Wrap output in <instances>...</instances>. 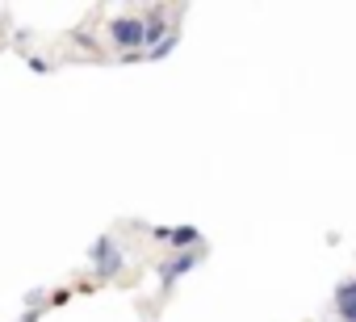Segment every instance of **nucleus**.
Here are the masks:
<instances>
[{
  "label": "nucleus",
  "mask_w": 356,
  "mask_h": 322,
  "mask_svg": "<svg viewBox=\"0 0 356 322\" xmlns=\"http://www.w3.org/2000/svg\"><path fill=\"white\" fill-rule=\"evenodd\" d=\"M113 38H118V42H138V26H134V22H118V26H113Z\"/></svg>",
  "instance_id": "f257e3e1"
}]
</instances>
